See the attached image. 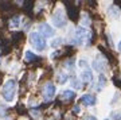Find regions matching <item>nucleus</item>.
<instances>
[{
  "mask_svg": "<svg viewBox=\"0 0 121 120\" xmlns=\"http://www.w3.org/2000/svg\"><path fill=\"white\" fill-rule=\"evenodd\" d=\"M15 93H16V81L15 80H8V81L4 84L3 86V90H1V94H3V99L5 101H13L15 99Z\"/></svg>",
  "mask_w": 121,
  "mask_h": 120,
  "instance_id": "1",
  "label": "nucleus"
},
{
  "mask_svg": "<svg viewBox=\"0 0 121 120\" xmlns=\"http://www.w3.org/2000/svg\"><path fill=\"white\" fill-rule=\"evenodd\" d=\"M71 84H73V86L75 88V89H81V88H82L81 81H79V80H77V78H74L73 81H71Z\"/></svg>",
  "mask_w": 121,
  "mask_h": 120,
  "instance_id": "14",
  "label": "nucleus"
},
{
  "mask_svg": "<svg viewBox=\"0 0 121 120\" xmlns=\"http://www.w3.org/2000/svg\"><path fill=\"white\" fill-rule=\"evenodd\" d=\"M67 78H69V76H67V73H65V72L56 73V81L59 82V84H65V82L67 81Z\"/></svg>",
  "mask_w": 121,
  "mask_h": 120,
  "instance_id": "10",
  "label": "nucleus"
},
{
  "mask_svg": "<svg viewBox=\"0 0 121 120\" xmlns=\"http://www.w3.org/2000/svg\"><path fill=\"white\" fill-rule=\"evenodd\" d=\"M39 30H40V32H42V35H43L44 38H48V37H52L54 35V30H52L51 27H50V24H47V23H40L39 24Z\"/></svg>",
  "mask_w": 121,
  "mask_h": 120,
  "instance_id": "7",
  "label": "nucleus"
},
{
  "mask_svg": "<svg viewBox=\"0 0 121 120\" xmlns=\"http://www.w3.org/2000/svg\"><path fill=\"white\" fill-rule=\"evenodd\" d=\"M79 77H81V80H82L83 82H91L93 81V73L90 72L89 68L82 70V73L79 74Z\"/></svg>",
  "mask_w": 121,
  "mask_h": 120,
  "instance_id": "8",
  "label": "nucleus"
},
{
  "mask_svg": "<svg viewBox=\"0 0 121 120\" xmlns=\"http://www.w3.org/2000/svg\"><path fill=\"white\" fill-rule=\"evenodd\" d=\"M35 60H36V55L32 54L30 50H27V51H26V61H27V62H31V61H35Z\"/></svg>",
  "mask_w": 121,
  "mask_h": 120,
  "instance_id": "13",
  "label": "nucleus"
},
{
  "mask_svg": "<svg viewBox=\"0 0 121 120\" xmlns=\"http://www.w3.org/2000/svg\"><path fill=\"white\" fill-rule=\"evenodd\" d=\"M19 20H20V16H15V18H12V20H11V26L17 27V26H19Z\"/></svg>",
  "mask_w": 121,
  "mask_h": 120,
  "instance_id": "15",
  "label": "nucleus"
},
{
  "mask_svg": "<svg viewBox=\"0 0 121 120\" xmlns=\"http://www.w3.org/2000/svg\"><path fill=\"white\" fill-rule=\"evenodd\" d=\"M89 38H90V34L87 32V30H85L82 27H79V28L75 31V38H74V41H75L77 45H82V43L85 42V41H87Z\"/></svg>",
  "mask_w": 121,
  "mask_h": 120,
  "instance_id": "4",
  "label": "nucleus"
},
{
  "mask_svg": "<svg viewBox=\"0 0 121 120\" xmlns=\"http://www.w3.org/2000/svg\"><path fill=\"white\" fill-rule=\"evenodd\" d=\"M30 42L35 47V50H38V51H43L44 49L47 47L46 38L40 32H36V31H32L30 34Z\"/></svg>",
  "mask_w": 121,
  "mask_h": 120,
  "instance_id": "2",
  "label": "nucleus"
},
{
  "mask_svg": "<svg viewBox=\"0 0 121 120\" xmlns=\"http://www.w3.org/2000/svg\"><path fill=\"white\" fill-rule=\"evenodd\" d=\"M66 15H65V11L60 8H56L54 15H52V23H54V26L55 27H65L66 26Z\"/></svg>",
  "mask_w": 121,
  "mask_h": 120,
  "instance_id": "3",
  "label": "nucleus"
},
{
  "mask_svg": "<svg viewBox=\"0 0 121 120\" xmlns=\"http://www.w3.org/2000/svg\"><path fill=\"white\" fill-rule=\"evenodd\" d=\"M105 120H109V119H105Z\"/></svg>",
  "mask_w": 121,
  "mask_h": 120,
  "instance_id": "21",
  "label": "nucleus"
},
{
  "mask_svg": "<svg viewBox=\"0 0 121 120\" xmlns=\"http://www.w3.org/2000/svg\"><path fill=\"white\" fill-rule=\"evenodd\" d=\"M74 112H75V113H79V112H81V108L79 107H74Z\"/></svg>",
  "mask_w": 121,
  "mask_h": 120,
  "instance_id": "19",
  "label": "nucleus"
},
{
  "mask_svg": "<svg viewBox=\"0 0 121 120\" xmlns=\"http://www.w3.org/2000/svg\"><path fill=\"white\" fill-rule=\"evenodd\" d=\"M112 115H113L112 120H120L121 119V112H113Z\"/></svg>",
  "mask_w": 121,
  "mask_h": 120,
  "instance_id": "16",
  "label": "nucleus"
},
{
  "mask_svg": "<svg viewBox=\"0 0 121 120\" xmlns=\"http://www.w3.org/2000/svg\"><path fill=\"white\" fill-rule=\"evenodd\" d=\"M81 101H82L85 105H87V107H93V105H95V103H97V97L91 93H86V94L82 96Z\"/></svg>",
  "mask_w": 121,
  "mask_h": 120,
  "instance_id": "6",
  "label": "nucleus"
},
{
  "mask_svg": "<svg viewBox=\"0 0 121 120\" xmlns=\"http://www.w3.org/2000/svg\"><path fill=\"white\" fill-rule=\"evenodd\" d=\"M54 94H55V85L51 82H47L43 88V99L46 101H50V100H52Z\"/></svg>",
  "mask_w": 121,
  "mask_h": 120,
  "instance_id": "5",
  "label": "nucleus"
},
{
  "mask_svg": "<svg viewBox=\"0 0 121 120\" xmlns=\"http://www.w3.org/2000/svg\"><path fill=\"white\" fill-rule=\"evenodd\" d=\"M118 50H120V51H121V41H120V42H118Z\"/></svg>",
  "mask_w": 121,
  "mask_h": 120,
  "instance_id": "20",
  "label": "nucleus"
},
{
  "mask_svg": "<svg viewBox=\"0 0 121 120\" xmlns=\"http://www.w3.org/2000/svg\"><path fill=\"white\" fill-rule=\"evenodd\" d=\"M60 41H62L60 38H56V39H54V42H52V47H56V46H59V45H60Z\"/></svg>",
  "mask_w": 121,
  "mask_h": 120,
  "instance_id": "17",
  "label": "nucleus"
},
{
  "mask_svg": "<svg viewBox=\"0 0 121 120\" xmlns=\"http://www.w3.org/2000/svg\"><path fill=\"white\" fill-rule=\"evenodd\" d=\"M83 120H97V119H95V116H93V115H87V116L83 117Z\"/></svg>",
  "mask_w": 121,
  "mask_h": 120,
  "instance_id": "18",
  "label": "nucleus"
},
{
  "mask_svg": "<svg viewBox=\"0 0 121 120\" xmlns=\"http://www.w3.org/2000/svg\"><path fill=\"white\" fill-rule=\"evenodd\" d=\"M98 84H101V85L98 86V90H101L105 85H106V78H105L104 74H99V77H98Z\"/></svg>",
  "mask_w": 121,
  "mask_h": 120,
  "instance_id": "12",
  "label": "nucleus"
},
{
  "mask_svg": "<svg viewBox=\"0 0 121 120\" xmlns=\"http://www.w3.org/2000/svg\"><path fill=\"white\" fill-rule=\"evenodd\" d=\"M94 68H95V70H98L99 73H102L105 70V68H106V61L101 57V60L99 58H97L95 60V62H94Z\"/></svg>",
  "mask_w": 121,
  "mask_h": 120,
  "instance_id": "9",
  "label": "nucleus"
},
{
  "mask_svg": "<svg viewBox=\"0 0 121 120\" xmlns=\"http://www.w3.org/2000/svg\"><path fill=\"white\" fill-rule=\"evenodd\" d=\"M62 97L66 100V101H70V100H73L75 97V93H74L73 90H63L62 92Z\"/></svg>",
  "mask_w": 121,
  "mask_h": 120,
  "instance_id": "11",
  "label": "nucleus"
}]
</instances>
